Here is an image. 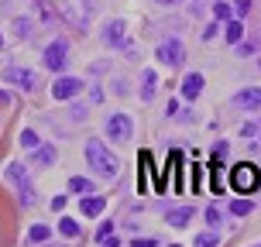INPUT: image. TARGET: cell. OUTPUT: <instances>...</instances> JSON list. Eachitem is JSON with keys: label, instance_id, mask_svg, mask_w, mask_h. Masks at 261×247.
I'll list each match as a JSON object with an SVG mask.
<instances>
[{"label": "cell", "instance_id": "4fadbf2b", "mask_svg": "<svg viewBox=\"0 0 261 247\" xmlns=\"http://www.w3.org/2000/svg\"><path fill=\"white\" fill-rule=\"evenodd\" d=\"M103 206H107L103 196H86V199H83V213H86V216H96V213H103Z\"/></svg>", "mask_w": 261, "mask_h": 247}, {"label": "cell", "instance_id": "e0dca14e", "mask_svg": "<svg viewBox=\"0 0 261 247\" xmlns=\"http://www.w3.org/2000/svg\"><path fill=\"white\" fill-rule=\"evenodd\" d=\"M241 35H244L241 21H227V41H230V45H237V41H241Z\"/></svg>", "mask_w": 261, "mask_h": 247}, {"label": "cell", "instance_id": "4dcf8cb0", "mask_svg": "<svg viewBox=\"0 0 261 247\" xmlns=\"http://www.w3.org/2000/svg\"><path fill=\"white\" fill-rule=\"evenodd\" d=\"M130 247H155V240H151V237H144V240H141V237H138V240H134V244H130Z\"/></svg>", "mask_w": 261, "mask_h": 247}, {"label": "cell", "instance_id": "5b68a950", "mask_svg": "<svg viewBox=\"0 0 261 247\" xmlns=\"http://www.w3.org/2000/svg\"><path fill=\"white\" fill-rule=\"evenodd\" d=\"M79 90H83V79H76V76H62V79H55L52 96H55V100H72Z\"/></svg>", "mask_w": 261, "mask_h": 247}, {"label": "cell", "instance_id": "6da1fadb", "mask_svg": "<svg viewBox=\"0 0 261 247\" xmlns=\"http://www.w3.org/2000/svg\"><path fill=\"white\" fill-rule=\"evenodd\" d=\"M86 161H90V169H96L103 179L120 175V161L103 148V141H90V144H86Z\"/></svg>", "mask_w": 261, "mask_h": 247}, {"label": "cell", "instance_id": "d590c367", "mask_svg": "<svg viewBox=\"0 0 261 247\" xmlns=\"http://www.w3.org/2000/svg\"><path fill=\"white\" fill-rule=\"evenodd\" d=\"M258 247H261V244H258Z\"/></svg>", "mask_w": 261, "mask_h": 247}, {"label": "cell", "instance_id": "7c38bea8", "mask_svg": "<svg viewBox=\"0 0 261 247\" xmlns=\"http://www.w3.org/2000/svg\"><path fill=\"white\" fill-rule=\"evenodd\" d=\"M193 213H196L193 206H179V209H169V223H172V227H186V223L193 220Z\"/></svg>", "mask_w": 261, "mask_h": 247}, {"label": "cell", "instance_id": "7402d4cb", "mask_svg": "<svg viewBox=\"0 0 261 247\" xmlns=\"http://www.w3.org/2000/svg\"><path fill=\"white\" fill-rule=\"evenodd\" d=\"M62 17H69L72 24H86V14L76 11V7H62Z\"/></svg>", "mask_w": 261, "mask_h": 247}, {"label": "cell", "instance_id": "d6986e66", "mask_svg": "<svg viewBox=\"0 0 261 247\" xmlns=\"http://www.w3.org/2000/svg\"><path fill=\"white\" fill-rule=\"evenodd\" d=\"M14 31H17L21 38H28V35L35 31V21H28V17H17V21H14Z\"/></svg>", "mask_w": 261, "mask_h": 247}, {"label": "cell", "instance_id": "7a4b0ae2", "mask_svg": "<svg viewBox=\"0 0 261 247\" xmlns=\"http://www.w3.org/2000/svg\"><path fill=\"white\" fill-rule=\"evenodd\" d=\"M258 182H261V175H258V169L251 165V161H241L234 172H230V185H234L237 193H254L258 189Z\"/></svg>", "mask_w": 261, "mask_h": 247}, {"label": "cell", "instance_id": "44dd1931", "mask_svg": "<svg viewBox=\"0 0 261 247\" xmlns=\"http://www.w3.org/2000/svg\"><path fill=\"white\" fill-rule=\"evenodd\" d=\"M59 230H62L65 237H79V223L69 220V216H62V223H59Z\"/></svg>", "mask_w": 261, "mask_h": 247}, {"label": "cell", "instance_id": "ba28073f", "mask_svg": "<svg viewBox=\"0 0 261 247\" xmlns=\"http://www.w3.org/2000/svg\"><path fill=\"white\" fill-rule=\"evenodd\" d=\"M234 106H241V110H258V106H261V86L241 90V93L234 96Z\"/></svg>", "mask_w": 261, "mask_h": 247}, {"label": "cell", "instance_id": "d6a6232c", "mask_svg": "<svg viewBox=\"0 0 261 247\" xmlns=\"http://www.w3.org/2000/svg\"><path fill=\"white\" fill-rule=\"evenodd\" d=\"M158 4H182V0H158Z\"/></svg>", "mask_w": 261, "mask_h": 247}, {"label": "cell", "instance_id": "8992f818", "mask_svg": "<svg viewBox=\"0 0 261 247\" xmlns=\"http://www.w3.org/2000/svg\"><path fill=\"white\" fill-rule=\"evenodd\" d=\"M107 134H110V141H130V120H127V114H114V117L107 120Z\"/></svg>", "mask_w": 261, "mask_h": 247}, {"label": "cell", "instance_id": "3957f363", "mask_svg": "<svg viewBox=\"0 0 261 247\" xmlns=\"http://www.w3.org/2000/svg\"><path fill=\"white\" fill-rule=\"evenodd\" d=\"M158 62H165V65H182L186 62V48H182V41L179 38H169V41H162L158 45Z\"/></svg>", "mask_w": 261, "mask_h": 247}, {"label": "cell", "instance_id": "9c48e42d", "mask_svg": "<svg viewBox=\"0 0 261 247\" xmlns=\"http://www.w3.org/2000/svg\"><path fill=\"white\" fill-rule=\"evenodd\" d=\"M199 93H203V76H199V72H189V76L182 79V96L186 100H196Z\"/></svg>", "mask_w": 261, "mask_h": 247}, {"label": "cell", "instance_id": "4316f807", "mask_svg": "<svg viewBox=\"0 0 261 247\" xmlns=\"http://www.w3.org/2000/svg\"><path fill=\"white\" fill-rule=\"evenodd\" d=\"M230 11H234V4H217V7H213V14H217V21H223V17H230Z\"/></svg>", "mask_w": 261, "mask_h": 247}, {"label": "cell", "instance_id": "30bf717a", "mask_svg": "<svg viewBox=\"0 0 261 247\" xmlns=\"http://www.w3.org/2000/svg\"><path fill=\"white\" fill-rule=\"evenodd\" d=\"M103 41L107 45H124V21H107Z\"/></svg>", "mask_w": 261, "mask_h": 247}, {"label": "cell", "instance_id": "83f0119b", "mask_svg": "<svg viewBox=\"0 0 261 247\" xmlns=\"http://www.w3.org/2000/svg\"><path fill=\"white\" fill-rule=\"evenodd\" d=\"M69 114H72V120H83V117H86V106H83V103H76L72 110H69Z\"/></svg>", "mask_w": 261, "mask_h": 247}, {"label": "cell", "instance_id": "e575fe53", "mask_svg": "<svg viewBox=\"0 0 261 247\" xmlns=\"http://www.w3.org/2000/svg\"><path fill=\"white\" fill-rule=\"evenodd\" d=\"M172 247H175V244H172Z\"/></svg>", "mask_w": 261, "mask_h": 247}, {"label": "cell", "instance_id": "5bb4252c", "mask_svg": "<svg viewBox=\"0 0 261 247\" xmlns=\"http://www.w3.org/2000/svg\"><path fill=\"white\" fill-rule=\"evenodd\" d=\"M155 86H158V76L151 72V69H144V76H141V96H144V100L155 96Z\"/></svg>", "mask_w": 261, "mask_h": 247}, {"label": "cell", "instance_id": "52a82bcc", "mask_svg": "<svg viewBox=\"0 0 261 247\" xmlns=\"http://www.w3.org/2000/svg\"><path fill=\"white\" fill-rule=\"evenodd\" d=\"M65 55H69V45H65V41H52V45L45 48V65H48L52 72H59L65 65Z\"/></svg>", "mask_w": 261, "mask_h": 247}, {"label": "cell", "instance_id": "ac0fdd59", "mask_svg": "<svg viewBox=\"0 0 261 247\" xmlns=\"http://www.w3.org/2000/svg\"><path fill=\"white\" fill-rule=\"evenodd\" d=\"M69 189H72V193H93V182L83 179V175H76V179H69Z\"/></svg>", "mask_w": 261, "mask_h": 247}, {"label": "cell", "instance_id": "9a60e30c", "mask_svg": "<svg viewBox=\"0 0 261 247\" xmlns=\"http://www.w3.org/2000/svg\"><path fill=\"white\" fill-rule=\"evenodd\" d=\"M52 161H55V148L52 144H41L35 151V165H52Z\"/></svg>", "mask_w": 261, "mask_h": 247}, {"label": "cell", "instance_id": "2e32d148", "mask_svg": "<svg viewBox=\"0 0 261 247\" xmlns=\"http://www.w3.org/2000/svg\"><path fill=\"white\" fill-rule=\"evenodd\" d=\"M251 209H254L251 199H234V203H230V213H234V216H248Z\"/></svg>", "mask_w": 261, "mask_h": 247}, {"label": "cell", "instance_id": "484cf974", "mask_svg": "<svg viewBox=\"0 0 261 247\" xmlns=\"http://www.w3.org/2000/svg\"><path fill=\"white\" fill-rule=\"evenodd\" d=\"M234 14L237 17H248L251 14V0H234Z\"/></svg>", "mask_w": 261, "mask_h": 247}, {"label": "cell", "instance_id": "f546056e", "mask_svg": "<svg viewBox=\"0 0 261 247\" xmlns=\"http://www.w3.org/2000/svg\"><path fill=\"white\" fill-rule=\"evenodd\" d=\"M254 48H258V45H254V41H244V45H241V48H237V52H241V55H251V52H254Z\"/></svg>", "mask_w": 261, "mask_h": 247}, {"label": "cell", "instance_id": "836d02e7", "mask_svg": "<svg viewBox=\"0 0 261 247\" xmlns=\"http://www.w3.org/2000/svg\"><path fill=\"white\" fill-rule=\"evenodd\" d=\"M0 45H4V38H0Z\"/></svg>", "mask_w": 261, "mask_h": 247}, {"label": "cell", "instance_id": "277c9868", "mask_svg": "<svg viewBox=\"0 0 261 247\" xmlns=\"http://www.w3.org/2000/svg\"><path fill=\"white\" fill-rule=\"evenodd\" d=\"M4 79L14 83V86H21V90H38V72H31V69L7 65V69H4Z\"/></svg>", "mask_w": 261, "mask_h": 247}, {"label": "cell", "instance_id": "cb8c5ba5", "mask_svg": "<svg viewBox=\"0 0 261 247\" xmlns=\"http://www.w3.org/2000/svg\"><path fill=\"white\" fill-rule=\"evenodd\" d=\"M196 247H217V234H196Z\"/></svg>", "mask_w": 261, "mask_h": 247}, {"label": "cell", "instance_id": "ffe728a7", "mask_svg": "<svg viewBox=\"0 0 261 247\" xmlns=\"http://www.w3.org/2000/svg\"><path fill=\"white\" fill-rule=\"evenodd\" d=\"M21 144H24L28 151H38V148H41V141H38V134H35V130H24V134H21Z\"/></svg>", "mask_w": 261, "mask_h": 247}, {"label": "cell", "instance_id": "603a6c76", "mask_svg": "<svg viewBox=\"0 0 261 247\" xmlns=\"http://www.w3.org/2000/svg\"><path fill=\"white\" fill-rule=\"evenodd\" d=\"M28 240H31V244H35V240H48V227H31V230H28Z\"/></svg>", "mask_w": 261, "mask_h": 247}, {"label": "cell", "instance_id": "d4e9b609", "mask_svg": "<svg viewBox=\"0 0 261 247\" xmlns=\"http://www.w3.org/2000/svg\"><path fill=\"white\" fill-rule=\"evenodd\" d=\"M220 220H223V213L217 206H210L206 209V223H210V227H220Z\"/></svg>", "mask_w": 261, "mask_h": 247}, {"label": "cell", "instance_id": "f1b7e54d", "mask_svg": "<svg viewBox=\"0 0 261 247\" xmlns=\"http://www.w3.org/2000/svg\"><path fill=\"white\" fill-rule=\"evenodd\" d=\"M110 234H114V223H103V227H100V234H96V237H100V240H107Z\"/></svg>", "mask_w": 261, "mask_h": 247}, {"label": "cell", "instance_id": "1f68e13d", "mask_svg": "<svg viewBox=\"0 0 261 247\" xmlns=\"http://www.w3.org/2000/svg\"><path fill=\"white\" fill-rule=\"evenodd\" d=\"M103 247H120V240H117V237H107V240H103Z\"/></svg>", "mask_w": 261, "mask_h": 247}, {"label": "cell", "instance_id": "8fae6325", "mask_svg": "<svg viewBox=\"0 0 261 247\" xmlns=\"http://www.w3.org/2000/svg\"><path fill=\"white\" fill-rule=\"evenodd\" d=\"M7 179H11L17 189H31V182H28V169H24V165H17V161L7 165Z\"/></svg>", "mask_w": 261, "mask_h": 247}]
</instances>
